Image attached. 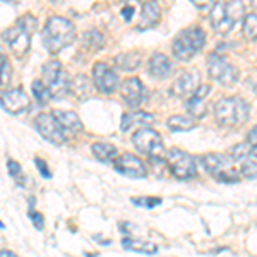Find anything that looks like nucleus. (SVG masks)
Masks as SVG:
<instances>
[{"mask_svg":"<svg viewBox=\"0 0 257 257\" xmlns=\"http://www.w3.org/2000/svg\"><path fill=\"white\" fill-rule=\"evenodd\" d=\"M70 91H72V94L79 99V101L88 99L89 93H91L88 77H84V76H76V77H74L72 82H70Z\"/></svg>","mask_w":257,"mask_h":257,"instance_id":"nucleus-25","label":"nucleus"},{"mask_svg":"<svg viewBox=\"0 0 257 257\" xmlns=\"http://www.w3.org/2000/svg\"><path fill=\"white\" fill-rule=\"evenodd\" d=\"M120 94H122L123 101H125L128 106L134 108V106H139L141 103L144 101L146 89H144L139 77H127V79L120 84Z\"/></svg>","mask_w":257,"mask_h":257,"instance_id":"nucleus-16","label":"nucleus"},{"mask_svg":"<svg viewBox=\"0 0 257 257\" xmlns=\"http://www.w3.org/2000/svg\"><path fill=\"white\" fill-rule=\"evenodd\" d=\"M214 117L216 122L223 127H237L247 122L248 105L240 96H225L219 98L214 105Z\"/></svg>","mask_w":257,"mask_h":257,"instance_id":"nucleus-2","label":"nucleus"},{"mask_svg":"<svg viewBox=\"0 0 257 257\" xmlns=\"http://www.w3.org/2000/svg\"><path fill=\"white\" fill-rule=\"evenodd\" d=\"M160 19V6L156 2H146L141 11V23L138 24V30H148L153 28Z\"/></svg>","mask_w":257,"mask_h":257,"instance_id":"nucleus-19","label":"nucleus"},{"mask_svg":"<svg viewBox=\"0 0 257 257\" xmlns=\"http://www.w3.org/2000/svg\"><path fill=\"white\" fill-rule=\"evenodd\" d=\"M240 19H245L243 16V4L242 2H216L211 9L209 21L214 31L226 35L240 23Z\"/></svg>","mask_w":257,"mask_h":257,"instance_id":"nucleus-3","label":"nucleus"},{"mask_svg":"<svg viewBox=\"0 0 257 257\" xmlns=\"http://www.w3.org/2000/svg\"><path fill=\"white\" fill-rule=\"evenodd\" d=\"M2 108L11 115H19L24 113L30 108V98L23 89H7L2 91Z\"/></svg>","mask_w":257,"mask_h":257,"instance_id":"nucleus-14","label":"nucleus"},{"mask_svg":"<svg viewBox=\"0 0 257 257\" xmlns=\"http://www.w3.org/2000/svg\"><path fill=\"white\" fill-rule=\"evenodd\" d=\"M45 48L50 53H59L64 48H67L76 40V26L62 16H52L45 23V28L41 31Z\"/></svg>","mask_w":257,"mask_h":257,"instance_id":"nucleus-1","label":"nucleus"},{"mask_svg":"<svg viewBox=\"0 0 257 257\" xmlns=\"http://www.w3.org/2000/svg\"><path fill=\"white\" fill-rule=\"evenodd\" d=\"M30 218L33 219V225H35L36 230H43V226H45V223H43V214L33 213V211H30Z\"/></svg>","mask_w":257,"mask_h":257,"instance_id":"nucleus-35","label":"nucleus"},{"mask_svg":"<svg viewBox=\"0 0 257 257\" xmlns=\"http://www.w3.org/2000/svg\"><path fill=\"white\" fill-rule=\"evenodd\" d=\"M113 168L117 170L118 173H122V175H125L128 178H144L148 175L144 161L138 158L136 155H131V153H122V155H118V158L113 161Z\"/></svg>","mask_w":257,"mask_h":257,"instance_id":"nucleus-13","label":"nucleus"},{"mask_svg":"<svg viewBox=\"0 0 257 257\" xmlns=\"http://www.w3.org/2000/svg\"><path fill=\"white\" fill-rule=\"evenodd\" d=\"M93 84L99 93L110 94L118 88V76L115 69H111L105 62H96L93 65Z\"/></svg>","mask_w":257,"mask_h":257,"instance_id":"nucleus-12","label":"nucleus"},{"mask_svg":"<svg viewBox=\"0 0 257 257\" xmlns=\"http://www.w3.org/2000/svg\"><path fill=\"white\" fill-rule=\"evenodd\" d=\"M43 82L50 91V96L53 99H62L67 96L70 89V82L67 81V74L59 60H48L43 64Z\"/></svg>","mask_w":257,"mask_h":257,"instance_id":"nucleus-6","label":"nucleus"},{"mask_svg":"<svg viewBox=\"0 0 257 257\" xmlns=\"http://www.w3.org/2000/svg\"><path fill=\"white\" fill-rule=\"evenodd\" d=\"M240 175L248 178V180H257V163L255 161H242L240 165Z\"/></svg>","mask_w":257,"mask_h":257,"instance_id":"nucleus-31","label":"nucleus"},{"mask_svg":"<svg viewBox=\"0 0 257 257\" xmlns=\"http://www.w3.org/2000/svg\"><path fill=\"white\" fill-rule=\"evenodd\" d=\"M35 165L38 167V170L41 172V175H43L45 178H50L52 177V173H50V170L47 168V163H45L41 158H35Z\"/></svg>","mask_w":257,"mask_h":257,"instance_id":"nucleus-36","label":"nucleus"},{"mask_svg":"<svg viewBox=\"0 0 257 257\" xmlns=\"http://www.w3.org/2000/svg\"><path fill=\"white\" fill-rule=\"evenodd\" d=\"M155 117L149 113H144V111H131V113H123L122 117V131H128L134 125H146V123L153 122Z\"/></svg>","mask_w":257,"mask_h":257,"instance_id":"nucleus-23","label":"nucleus"},{"mask_svg":"<svg viewBox=\"0 0 257 257\" xmlns=\"http://www.w3.org/2000/svg\"><path fill=\"white\" fill-rule=\"evenodd\" d=\"M132 143L138 151L144 153L149 158H156L161 156L163 153V139H161L160 132L153 131L149 127H141L132 134Z\"/></svg>","mask_w":257,"mask_h":257,"instance_id":"nucleus-9","label":"nucleus"},{"mask_svg":"<svg viewBox=\"0 0 257 257\" xmlns=\"http://www.w3.org/2000/svg\"><path fill=\"white\" fill-rule=\"evenodd\" d=\"M91 151H93L94 158L98 161H101V163H113V161L118 158L117 148L108 143H94L93 146H91Z\"/></svg>","mask_w":257,"mask_h":257,"instance_id":"nucleus-21","label":"nucleus"},{"mask_svg":"<svg viewBox=\"0 0 257 257\" xmlns=\"http://www.w3.org/2000/svg\"><path fill=\"white\" fill-rule=\"evenodd\" d=\"M204 43H206L204 31L199 26H190L187 30L178 33L175 40H173L172 43L173 57H177L182 62L190 60L197 52H201Z\"/></svg>","mask_w":257,"mask_h":257,"instance_id":"nucleus-4","label":"nucleus"},{"mask_svg":"<svg viewBox=\"0 0 257 257\" xmlns=\"http://www.w3.org/2000/svg\"><path fill=\"white\" fill-rule=\"evenodd\" d=\"M250 155H252V156H255V158H257V144H255V146H252V151H250Z\"/></svg>","mask_w":257,"mask_h":257,"instance_id":"nucleus-40","label":"nucleus"},{"mask_svg":"<svg viewBox=\"0 0 257 257\" xmlns=\"http://www.w3.org/2000/svg\"><path fill=\"white\" fill-rule=\"evenodd\" d=\"M7 172H9V175L12 178H16L18 180V184H21V165L18 163V161H14V160H7Z\"/></svg>","mask_w":257,"mask_h":257,"instance_id":"nucleus-33","label":"nucleus"},{"mask_svg":"<svg viewBox=\"0 0 257 257\" xmlns=\"http://www.w3.org/2000/svg\"><path fill=\"white\" fill-rule=\"evenodd\" d=\"M211 93V86L209 84H201L199 88L190 94V98H187L185 106L192 115H204V101L206 96Z\"/></svg>","mask_w":257,"mask_h":257,"instance_id":"nucleus-18","label":"nucleus"},{"mask_svg":"<svg viewBox=\"0 0 257 257\" xmlns=\"http://www.w3.org/2000/svg\"><path fill=\"white\" fill-rule=\"evenodd\" d=\"M131 202L136 206H139V208L153 209V208H156V206L161 204V199L160 197H132Z\"/></svg>","mask_w":257,"mask_h":257,"instance_id":"nucleus-32","label":"nucleus"},{"mask_svg":"<svg viewBox=\"0 0 257 257\" xmlns=\"http://www.w3.org/2000/svg\"><path fill=\"white\" fill-rule=\"evenodd\" d=\"M141 59L138 57V53H122V55H118L117 59H115V64H117V67H120L122 70H134L136 67L139 65Z\"/></svg>","mask_w":257,"mask_h":257,"instance_id":"nucleus-26","label":"nucleus"},{"mask_svg":"<svg viewBox=\"0 0 257 257\" xmlns=\"http://www.w3.org/2000/svg\"><path fill=\"white\" fill-rule=\"evenodd\" d=\"M208 74L213 81L219 82L221 86H233L238 79L237 67L230 64L226 59H223L218 53H209L208 55Z\"/></svg>","mask_w":257,"mask_h":257,"instance_id":"nucleus-8","label":"nucleus"},{"mask_svg":"<svg viewBox=\"0 0 257 257\" xmlns=\"http://www.w3.org/2000/svg\"><path fill=\"white\" fill-rule=\"evenodd\" d=\"M167 163L170 173L178 180H189V178L197 177V163L190 155L182 149H170L167 153Z\"/></svg>","mask_w":257,"mask_h":257,"instance_id":"nucleus-7","label":"nucleus"},{"mask_svg":"<svg viewBox=\"0 0 257 257\" xmlns=\"http://www.w3.org/2000/svg\"><path fill=\"white\" fill-rule=\"evenodd\" d=\"M4 41L9 45L11 52L14 53L18 59L24 57L28 53V50L31 47V31L28 28H24L21 23H16V26L7 28L2 35Z\"/></svg>","mask_w":257,"mask_h":257,"instance_id":"nucleus-10","label":"nucleus"},{"mask_svg":"<svg viewBox=\"0 0 257 257\" xmlns=\"http://www.w3.org/2000/svg\"><path fill=\"white\" fill-rule=\"evenodd\" d=\"M199 79H201V76H199V72L196 69L185 70V72H182L180 76L173 81L170 93H172L173 96H177V98L187 96V94L194 93V91L201 86V84H199Z\"/></svg>","mask_w":257,"mask_h":257,"instance_id":"nucleus-15","label":"nucleus"},{"mask_svg":"<svg viewBox=\"0 0 257 257\" xmlns=\"http://www.w3.org/2000/svg\"><path fill=\"white\" fill-rule=\"evenodd\" d=\"M31 91H33V94H35V98L38 99L40 103H45L48 98H52L50 96V91L48 88L45 86V82H41V81H33V84H31Z\"/></svg>","mask_w":257,"mask_h":257,"instance_id":"nucleus-30","label":"nucleus"},{"mask_svg":"<svg viewBox=\"0 0 257 257\" xmlns=\"http://www.w3.org/2000/svg\"><path fill=\"white\" fill-rule=\"evenodd\" d=\"M172 72V64L168 57L163 53H153V57L148 62V74L155 79H165Z\"/></svg>","mask_w":257,"mask_h":257,"instance_id":"nucleus-17","label":"nucleus"},{"mask_svg":"<svg viewBox=\"0 0 257 257\" xmlns=\"http://www.w3.org/2000/svg\"><path fill=\"white\" fill-rule=\"evenodd\" d=\"M122 245L125 250H132V252H139V254H148L153 255L158 252V245L153 242H144V240H136V238H123Z\"/></svg>","mask_w":257,"mask_h":257,"instance_id":"nucleus-22","label":"nucleus"},{"mask_svg":"<svg viewBox=\"0 0 257 257\" xmlns=\"http://www.w3.org/2000/svg\"><path fill=\"white\" fill-rule=\"evenodd\" d=\"M0 60H2V84L7 86L11 81V64H9V60H7L6 55H2V59Z\"/></svg>","mask_w":257,"mask_h":257,"instance_id":"nucleus-34","label":"nucleus"},{"mask_svg":"<svg viewBox=\"0 0 257 257\" xmlns=\"http://www.w3.org/2000/svg\"><path fill=\"white\" fill-rule=\"evenodd\" d=\"M242 33L247 40H257V14H247L242 24Z\"/></svg>","mask_w":257,"mask_h":257,"instance_id":"nucleus-28","label":"nucleus"},{"mask_svg":"<svg viewBox=\"0 0 257 257\" xmlns=\"http://www.w3.org/2000/svg\"><path fill=\"white\" fill-rule=\"evenodd\" d=\"M132 14H134V7H132V6H125L122 9V16H123V19H125V21H131Z\"/></svg>","mask_w":257,"mask_h":257,"instance_id":"nucleus-37","label":"nucleus"},{"mask_svg":"<svg viewBox=\"0 0 257 257\" xmlns=\"http://www.w3.org/2000/svg\"><path fill=\"white\" fill-rule=\"evenodd\" d=\"M0 257H18L14 254V252H11V250H7V248H4L2 252H0Z\"/></svg>","mask_w":257,"mask_h":257,"instance_id":"nucleus-39","label":"nucleus"},{"mask_svg":"<svg viewBox=\"0 0 257 257\" xmlns=\"http://www.w3.org/2000/svg\"><path fill=\"white\" fill-rule=\"evenodd\" d=\"M247 143H250V144H257V125L252 128L250 132H248V136H247Z\"/></svg>","mask_w":257,"mask_h":257,"instance_id":"nucleus-38","label":"nucleus"},{"mask_svg":"<svg viewBox=\"0 0 257 257\" xmlns=\"http://www.w3.org/2000/svg\"><path fill=\"white\" fill-rule=\"evenodd\" d=\"M53 117L59 120V123L64 127V131H70V132H79L82 131V122L79 120L74 111L69 110H55L53 111Z\"/></svg>","mask_w":257,"mask_h":257,"instance_id":"nucleus-20","label":"nucleus"},{"mask_svg":"<svg viewBox=\"0 0 257 257\" xmlns=\"http://www.w3.org/2000/svg\"><path fill=\"white\" fill-rule=\"evenodd\" d=\"M35 128L43 136V139H47L52 144H64L67 138H65L64 127L59 123V120L53 117V113H40L35 118Z\"/></svg>","mask_w":257,"mask_h":257,"instance_id":"nucleus-11","label":"nucleus"},{"mask_svg":"<svg viewBox=\"0 0 257 257\" xmlns=\"http://www.w3.org/2000/svg\"><path fill=\"white\" fill-rule=\"evenodd\" d=\"M250 151H252L250 143H242L230 149V156L233 158V161H245L247 156L250 155Z\"/></svg>","mask_w":257,"mask_h":257,"instance_id":"nucleus-29","label":"nucleus"},{"mask_svg":"<svg viewBox=\"0 0 257 257\" xmlns=\"http://www.w3.org/2000/svg\"><path fill=\"white\" fill-rule=\"evenodd\" d=\"M103 41H105V38H103V35L96 30H89L86 31L84 35H82V43H84L86 48L89 50H98L103 47Z\"/></svg>","mask_w":257,"mask_h":257,"instance_id":"nucleus-27","label":"nucleus"},{"mask_svg":"<svg viewBox=\"0 0 257 257\" xmlns=\"http://www.w3.org/2000/svg\"><path fill=\"white\" fill-rule=\"evenodd\" d=\"M201 163L209 175L225 184H233L240 180V170H235L233 158L221 153H208L201 158Z\"/></svg>","mask_w":257,"mask_h":257,"instance_id":"nucleus-5","label":"nucleus"},{"mask_svg":"<svg viewBox=\"0 0 257 257\" xmlns=\"http://www.w3.org/2000/svg\"><path fill=\"white\" fill-rule=\"evenodd\" d=\"M167 125L172 132L190 131V128L196 127V120L192 117H189V115H173V117L168 118Z\"/></svg>","mask_w":257,"mask_h":257,"instance_id":"nucleus-24","label":"nucleus"}]
</instances>
